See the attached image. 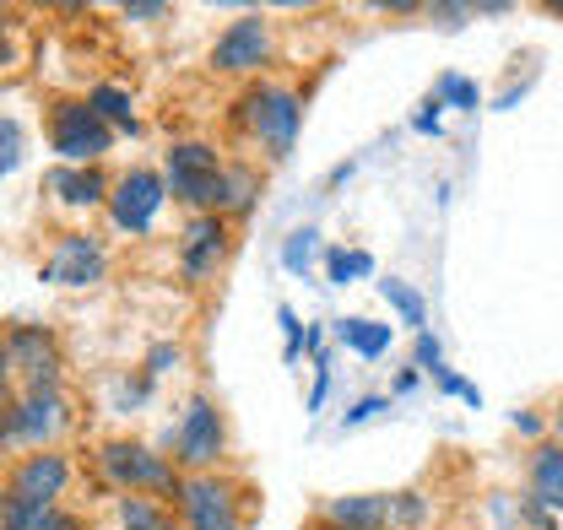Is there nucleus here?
Listing matches in <instances>:
<instances>
[{"instance_id":"obj_1","label":"nucleus","mask_w":563,"mask_h":530,"mask_svg":"<svg viewBox=\"0 0 563 530\" xmlns=\"http://www.w3.org/2000/svg\"><path fill=\"white\" fill-rule=\"evenodd\" d=\"M228 125L239 135H250L261 146L266 163H282L298 141V125H303V103L292 87H282L277 76H255L239 87L233 109H228Z\"/></svg>"},{"instance_id":"obj_2","label":"nucleus","mask_w":563,"mask_h":530,"mask_svg":"<svg viewBox=\"0 0 563 530\" xmlns=\"http://www.w3.org/2000/svg\"><path fill=\"white\" fill-rule=\"evenodd\" d=\"M92 471L120 498L141 493V498H163V504H174L179 482H185V471L146 439H103V444H92Z\"/></svg>"},{"instance_id":"obj_3","label":"nucleus","mask_w":563,"mask_h":530,"mask_svg":"<svg viewBox=\"0 0 563 530\" xmlns=\"http://www.w3.org/2000/svg\"><path fill=\"white\" fill-rule=\"evenodd\" d=\"M70 428H76V400L70 390H16V396L0 406V455H16L22 461V450L33 455V450H60V439H66Z\"/></svg>"},{"instance_id":"obj_4","label":"nucleus","mask_w":563,"mask_h":530,"mask_svg":"<svg viewBox=\"0 0 563 530\" xmlns=\"http://www.w3.org/2000/svg\"><path fill=\"white\" fill-rule=\"evenodd\" d=\"M157 450L179 465L185 476L217 471V465H222V455H228V422H222V406L196 390V396L179 406V417L163 428Z\"/></svg>"},{"instance_id":"obj_5","label":"nucleus","mask_w":563,"mask_h":530,"mask_svg":"<svg viewBox=\"0 0 563 530\" xmlns=\"http://www.w3.org/2000/svg\"><path fill=\"white\" fill-rule=\"evenodd\" d=\"M120 135L98 120V109L87 98H70V92H55L44 103V146L55 152V163H76V168H92L114 152Z\"/></svg>"},{"instance_id":"obj_6","label":"nucleus","mask_w":563,"mask_h":530,"mask_svg":"<svg viewBox=\"0 0 563 530\" xmlns=\"http://www.w3.org/2000/svg\"><path fill=\"white\" fill-rule=\"evenodd\" d=\"M222 174H228L222 152H217L211 141H196V135L174 141V146H168V157H163L168 200H179L190 217H207V211H217V196H222Z\"/></svg>"},{"instance_id":"obj_7","label":"nucleus","mask_w":563,"mask_h":530,"mask_svg":"<svg viewBox=\"0 0 563 530\" xmlns=\"http://www.w3.org/2000/svg\"><path fill=\"white\" fill-rule=\"evenodd\" d=\"M163 206H168V179H163V168H152V163H131V168H120V174H114V190H109L103 217H109V228H114V233H125V239H146V233L157 228Z\"/></svg>"},{"instance_id":"obj_8","label":"nucleus","mask_w":563,"mask_h":530,"mask_svg":"<svg viewBox=\"0 0 563 530\" xmlns=\"http://www.w3.org/2000/svg\"><path fill=\"white\" fill-rule=\"evenodd\" d=\"M174 520L185 530H244V487L222 471H201L179 482Z\"/></svg>"},{"instance_id":"obj_9","label":"nucleus","mask_w":563,"mask_h":530,"mask_svg":"<svg viewBox=\"0 0 563 530\" xmlns=\"http://www.w3.org/2000/svg\"><path fill=\"white\" fill-rule=\"evenodd\" d=\"M11 357H16V390H60L66 385V346L38 320H5L0 325Z\"/></svg>"},{"instance_id":"obj_10","label":"nucleus","mask_w":563,"mask_h":530,"mask_svg":"<svg viewBox=\"0 0 563 530\" xmlns=\"http://www.w3.org/2000/svg\"><path fill=\"white\" fill-rule=\"evenodd\" d=\"M70 487H76V461H70V450H33V455L11 461L5 482H0V498L60 509Z\"/></svg>"},{"instance_id":"obj_11","label":"nucleus","mask_w":563,"mask_h":530,"mask_svg":"<svg viewBox=\"0 0 563 530\" xmlns=\"http://www.w3.org/2000/svg\"><path fill=\"white\" fill-rule=\"evenodd\" d=\"M109 244L98 239V233H87V228H66L55 244H49V255L38 265V276L49 281V287H66V292H87V287H98L103 276H109Z\"/></svg>"},{"instance_id":"obj_12","label":"nucleus","mask_w":563,"mask_h":530,"mask_svg":"<svg viewBox=\"0 0 563 530\" xmlns=\"http://www.w3.org/2000/svg\"><path fill=\"white\" fill-rule=\"evenodd\" d=\"M272 60H277V38H272V22L261 11L233 16L217 33V44H211V55H207L211 76H255V70H266Z\"/></svg>"},{"instance_id":"obj_13","label":"nucleus","mask_w":563,"mask_h":530,"mask_svg":"<svg viewBox=\"0 0 563 530\" xmlns=\"http://www.w3.org/2000/svg\"><path fill=\"white\" fill-rule=\"evenodd\" d=\"M228 250H233V222L228 217H190L185 228H179V276L185 281H211L217 276V265L228 261Z\"/></svg>"},{"instance_id":"obj_14","label":"nucleus","mask_w":563,"mask_h":530,"mask_svg":"<svg viewBox=\"0 0 563 530\" xmlns=\"http://www.w3.org/2000/svg\"><path fill=\"white\" fill-rule=\"evenodd\" d=\"M44 200L55 206V211H66V217H87V211H103L109 206V190H114V179L103 174V163H92V168H76V163H55L49 174H44Z\"/></svg>"},{"instance_id":"obj_15","label":"nucleus","mask_w":563,"mask_h":530,"mask_svg":"<svg viewBox=\"0 0 563 530\" xmlns=\"http://www.w3.org/2000/svg\"><path fill=\"white\" fill-rule=\"evenodd\" d=\"M320 526L325 530H396L390 515V493H342L320 504Z\"/></svg>"},{"instance_id":"obj_16","label":"nucleus","mask_w":563,"mask_h":530,"mask_svg":"<svg viewBox=\"0 0 563 530\" xmlns=\"http://www.w3.org/2000/svg\"><path fill=\"white\" fill-rule=\"evenodd\" d=\"M87 103L98 109V120H103L114 135H125V141H136L141 135V114H136L131 87H120V81H98V87L87 92Z\"/></svg>"},{"instance_id":"obj_17","label":"nucleus","mask_w":563,"mask_h":530,"mask_svg":"<svg viewBox=\"0 0 563 530\" xmlns=\"http://www.w3.org/2000/svg\"><path fill=\"white\" fill-rule=\"evenodd\" d=\"M0 530H87V520L76 509H44V504H16L0 498Z\"/></svg>"},{"instance_id":"obj_18","label":"nucleus","mask_w":563,"mask_h":530,"mask_svg":"<svg viewBox=\"0 0 563 530\" xmlns=\"http://www.w3.org/2000/svg\"><path fill=\"white\" fill-rule=\"evenodd\" d=\"M526 476H531V498L537 504H548V509H563V444H537L531 450V465H526Z\"/></svg>"},{"instance_id":"obj_19","label":"nucleus","mask_w":563,"mask_h":530,"mask_svg":"<svg viewBox=\"0 0 563 530\" xmlns=\"http://www.w3.org/2000/svg\"><path fill=\"white\" fill-rule=\"evenodd\" d=\"M255 200H261V174H255V163H228V174H222V196H217V217H244V211H255Z\"/></svg>"},{"instance_id":"obj_20","label":"nucleus","mask_w":563,"mask_h":530,"mask_svg":"<svg viewBox=\"0 0 563 530\" xmlns=\"http://www.w3.org/2000/svg\"><path fill=\"white\" fill-rule=\"evenodd\" d=\"M114 526L120 530H168L174 526V504L125 493V498H114Z\"/></svg>"},{"instance_id":"obj_21","label":"nucleus","mask_w":563,"mask_h":530,"mask_svg":"<svg viewBox=\"0 0 563 530\" xmlns=\"http://www.w3.org/2000/svg\"><path fill=\"white\" fill-rule=\"evenodd\" d=\"M336 335L347 341L357 357H385V352H390V325H385V320H363V314H347V320H336Z\"/></svg>"},{"instance_id":"obj_22","label":"nucleus","mask_w":563,"mask_h":530,"mask_svg":"<svg viewBox=\"0 0 563 530\" xmlns=\"http://www.w3.org/2000/svg\"><path fill=\"white\" fill-rule=\"evenodd\" d=\"M357 276H374V255H368V250H342V244H331V250H325V281H331V287H347Z\"/></svg>"},{"instance_id":"obj_23","label":"nucleus","mask_w":563,"mask_h":530,"mask_svg":"<svg viewBox=\"0 0 563 530\" xmlns=\"http://www.w3.org/2000/svg\"><path fill=\"white\" fill-rule=\"evenodd\" d=\"M379 292H385V303H390V309H396V314H401L412 331H422V320H428V303H422L418 287H407L401 276H385V281H379Z\"/></svg>"},{"instance_id":"obj_24","label":"nucleus","mask_w":563,"mask_h":530,"mask_svg":"<svg viewBox=\"0 0 563 530\" xmlns=\"http://www.w3.org/2000/svg\"><path fill=\"white\" fill-rule=\"evenodd\" d=\"M27 157V125L16 114H0V179H11Z\"/></svg>"},{"instance_id":"obj_25","label":"nucleus","mask_w":563,"mask_h":530,"mask_svg":"<svg viewBox=\"0 0 563 530\" xmlns=\"http://www.w3.org/2000/svg\"><path fill=\"white\" fill-rule=\"evenodd\" d=\"M157 396V379H146V374H131V379H120L114 385V396H109V411H120V417H131V411H146Z\"/></svg>"},{"instance_id":"obj_26","label":"nucleus","mask_w":563,"mask_h":530,"mask_svg":"<svg viewBox=\"0 0 563 530\" xmlns=\"http://www.w3.org/2000/svg\"><path fill=\"white\" fill-rule=\"evenodd\" d=\"M314 255H320V228H298V233L282 244V265H287L292 276H309Z\"/></svg>"},{"instance_id":"obj_27","label":"nucleus","mask_w":563,"mask_h":530,"mask_svg":"<svg viewBox=\"0 0 563 530\" xmlns=\"http://www.w3.org/2000/svg\"><path fill=\"white\" fill-rule=\"evenodd\" d=\"M433 98H439V109H477V81L472 76H455V70H444L439 76V87H433Z\"/></svg>"},{"instance_id":"obj_28","label":"nucleus","mask_w":563,"mask_h":530,"mask_svg":"<svg viewBox=\"0 0 563 530\" xmlns=\"http://www.w3.org/2000/svg\"><path fill=\"white\" fill-rule=\"evenodd\" d=\"M174 363H179V346H174V341H152V346H146V363H141V374H146V379H163Z\"/></svg>"},{"instance_id":"obj_29","label":"nucleus","mask_w":563,"mask_h":530,"mask_svg":"<svg viewBox=\"0 0 563 530\" xmlns=\"http://www.w3.org/2000/svg\"><path fill=\"white\" fill-rule=\"evenodd\" d=\"M412 368H418V374H439V368H444V346H439L428 331H422L418 346H412Z\"/></svg>"},{"instance_id":"obj_30","label":"nucleus","mask_w":563,"mask_h":530,"mask_svg":"<svg viewBox=\"0 0 563 530\" xmlns=\"http://www.w3.org/2000/svg\"><path fill=\"white\" fill-rule=\"evenodd\" d=\"M325 396H331V357L314 352V385H309V411H325Z\"/></svg>"},{"instance_id":"obj_31","label":"nucleus","mask_w":563,"mask_h":530,"mask_svg":"<svg viewBox=\"0 0 563 530\" xmlns=\"http://www.w3.org/2000/svg\"><path fill=\"white\" fill-rule=\"evenodd\" d=\"M114 11L125 22H157V16H168V0H120Z\"/></svg>"},{"instance_id":"obj_32","label":"nucleus","mask_w":563,"mask_h":530,"mask_svg":"<svg viewBox=\"0 0 563 530\" xmlns=\"http://www.w3.org/2000/svg\"><path fill=\"white\" fill-rule=\"evenodd\" d=\"M433 385H439L444 396H461L466 406H483V396H477V385H466V379H461L455 368H439V374H433Z\"/></svg>"},{"instance_id":"obj_33","label":"nucleus","mask_w":563,"mask_h":530,"mask_svg":"<svg viewBox=\"0 0 563 530\" xmlns=\"http://www.w3.org/2000/svg\"><path fill=\"white\" fill-rule=\"evenodd\" d=\"M385 411H390V396H363L347 411V428H357V422H374V417H385Z\"/></svg>"},{"instance_id":"obj_34","label":"nucleus","mask_w":563,"mask_h":530,"mask_svg":"<svg viewBox=\"0 0 563 530\" xmlns=\"http://www.w3.org/2000/svg\"><path fill=\"white\" fill-rule=\"evenodd\" d=\"M16 396V357H11V346H5V335H0V406Z\"/></svg>"},{"instance_id":"obj_35","label":"nucleus","mask_w":563,"mask_h":530,"mask_svg":"<svg viewBox=\"0 0 563 530\" xmlns=\"http://www.w3.org/2000/svg\"><path fill=\"white\" fill-rule=\"evenodd\" d=\"M22 66V44H16V27H0V76Z\"/></svg>"},{"instance_id":"obj_36","label":"nucleus","mask_w":563,"mask_h":530,"mask_svg":"<svg viewBox=\"0 0 563 530\" xmlns=\"http://www.w3.org/2000/svg\"><path fill=\"white\" fill-rule=\"evenodd\" d=\"M439 114H444V109H439V98H422V109L412 114V131L439 135Z\"/></svg>"},{"instance_id":"obj_37","label":"nucleus","mask_w":563,"mask_h":530,"mask_svg":"<svg viewBox=\"0 0 563 530\" xmlns=\"http://www.w3.org/2000/svg\"><path fill=\"white\" fill-rule=\"evenodd\" d=\"M515 428H520L526 439H537V444H542V417H537V411H515Z\"/></svg>"},{"instance_id":"obj_38","label":"nucleus","mask_w":563,"mask_h":530,"mask_svg":"<svg viewBox=\"0 0 563 530\" xmlns=\"http://www.w3.org/2000/svg\"><path fill=\"white\" fill-rule=\"evenodd\" d=\"M418 385H422V374H418V368H401V374H396V396H412Z\"/></svg>"},{"instance_id":"obj_39","label":"nucleus","mask_w":563,"mask_h":530,"mask_svg":"<svg viewBox=\"0 0 563 530\" xmlns=\"http://www.w3.org/2000/svg\"><path fill=\"white\" fill-rule=\"evenodd\" d=\"M0 27H16V11L11 5H0Z\"/></svg>"},{"instance_id":"obj_40","label":"nucleus","mask_w":563,"mask_h":530,"mask_svg":"<svg viewBox=\"0 0 563 530\" xmlns=\"http://www.w3.org/2000/svg\"><path fill=\"white\" fill-rule=\"evenodd\" d=\"M553 428H559V444H563V400H559V411H553Z\"/></svg>"},{"instance_id":"obj_41","label":"nucleus","mask_w":563,"mask_h":530,"mask_svg":"<svg viewBox=\"0 0 563 530\" xmlns=\"http://www.w3.org/2000/svg\"><path fill=\"white\" fill-rule=\"evenodd\" d=\"M548 11H553V16H563V0H548Z\"/></svg>"},{"instance_id":"obj_42","label":"nucleus","mask_w":563,"mask_h":530,"mask_svg":"<svg viewBox=\"0 0 563 530\" xmlns=\"http://www.w3.org/2000/svg\"><path fill=\"white\" fill-rule=\"evenodd\" d=\"M168 530H185V526H179V520H174V526H168Z\"/></svg>"}]
</instances>
